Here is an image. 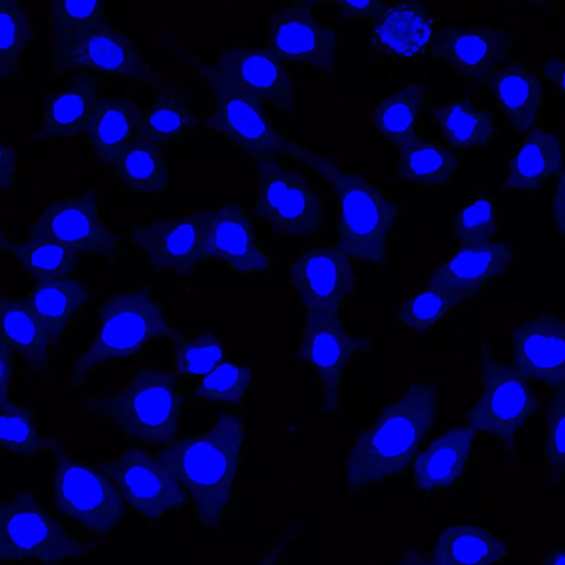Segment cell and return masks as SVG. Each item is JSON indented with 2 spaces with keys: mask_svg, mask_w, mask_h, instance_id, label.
Returning a JSON list of instances; mask_svg holds the SVG:
<instances>
[{
  "mask_svg": "<svg viewBox=\"0 0 565 565\" xmlns=\"http://www.w3.org/2000/svg\"><path fill=\"white\" fill-rule=\"evenodd\" d=\"M246 423L242 412H221L199 433L183 436L156 450L175 472L190 501L200 530H223L235 501V484L246 450Z\"/></svg>",
  "mask_w": 565,
  "mask_h": 565,
  "instance_id": "obj_2",
  "label": "cell"
},
{
  "mask_svg": "<svg viewBox=\"0 0 565 565\" xmlns=\"http://www.w3.org/2000/svg\"><path fill=\"white\" fill-rule=\"evenodd\" d=\"M441 383L417 380L356 433L344 462L345 493L404 477L440 415Z\"/></svg>",
  "mask_w": 565,
  "mask_h": 565,
  "instance_id": "obj_1",
  "label": "cell"
},
{
  "mask_svg": "<svg viewBox=\"0 0 565 565\" xmlns=\"http://www.w3.org/2000/svg\"><path fill=\"white\" fill-rule=\"evenodd\" d=\"M544 82L530 65L512 58L497 68L480 87L509 128L525 135L539 125L546 102Z\"/></svg>",
  "mask_w": 565,
  "mask_h": 565,
  "instance_id": "obj_25",
  "label": "cell"
},
{
  "mask_svg": "<svg viewBox=\"0 0 565 565\" xmlns=\"http://www.w3.org/2000/svg\"><path fill=\"white\" fill-rule=\"evenodd\" d=\"M430 116L441 142L454 151L487 149L499 134L493 113L467 99L436 106Z\"/></svg>",
  "mask_w": 565,
  "mask_h": 565,
  "instance_id": "obj_32",
  "label": "cell"
},
{
  "mask_svg": "<svg viewBox=\"0 0 565 565\" xmlns=\"http://www.w3.org/2000/svg\"><path fill=\"white\" fill-rule=\"evenodd\" d=\"M433 58L458 77L480 86L497 68L513 58L510 32L490 23L446 26L431 46Z\"/></svg>",
  "mask_w": 565,
  "mask_h": 565,
  "instance_id": "obj_19",
  "label": "cell"
},
{
  "mask_svg": "<svg viewBox=\"0 0 565 565\" xmlns=\"http://www.w3.org/2000/svg\"><path fill=\"white\" fill-rule=\"evenodd\" d=\"M180 333L150 288L116 291L100 303L98 328L74 360L71 384L81 390L102 366L135 359L150 342Z\"/></svg>",
  "mask_w": 565,
  "mask_h": 565,
  "instance_id": "obj_5",
  "label": "cell"
},
{
  "mask_svg": "<svg viewBox=\"0 0 565 565\" xmlns=\"http://www.w3.org/2000/svg\"><path fill=\"white\" fill-rule=\"evenodd\" d=\"M203 265L239 275L269 274L274 257L262 245L253 217L239 204L223 202L200 209Z\"/></svg>",
  "mask_w": 565,
  "mask_h": 565,
  "instance_id": "obj_15",
  "label": "cell"
},
{
  "mask_svg": "<svg viewBox=\"0 0 565 565\" xmlns=\"http://www.w3.org/2000/svg\"><path fill=\"white\" fill-rule=\"evenodd\" d=\"M99 466L117 483L127 511L148 523L190 507L179 477L156 450L130 444Z\"/></svg>",
  "mask_w": 565,
  "mask_h": 565,
  "instance_id": "obj_13",
  "label": "cell"
},
{
  "mask_svg": "<svg viewBox=\"0 0 565 565\" xmlns=\"http://www.w3.org/2000/svg\"><path fill=\"white\" fill-rule=\"evenodd\" d=\"M313 8L288 2L268 19L266 49L282 63L308 66L332 74L337 64L339 35L323 23Z\"/></svg>",
  "mask_w": 565,
  "mask_h": 565,
  "instance_id": "obj_17",
  "label": "cell"
},
{
  "mask_svg": "<svg viewBox=\"0 0 565 565\" xmlns=\"http://www.w3.org/2000/svg\"><path fill=\"white\" fill-rule=\"evenodd\" d=\"M0 246L19 268L34 280L60 275L77 274L81 255L70 247L49 239H11L1 230Z\"/></svg>",
  "mask_w": 565,
  "mask_h": 565,
  "instance_id": "obj_38",
  "label": "cell"
},
{
  "mask_svg": "<svg viewBox=\"0 0 565 565\" xmlns=\"http://www.w3.org/2000/svg\"><path fill=\"white\" fill-rule=\"evenodd\" d=\"M516 248L510 239L457 245L454 254L435 267L424 285L441 286L460 292L467 301L500 282L511 271Z\"/></svg>",
  "mask_w": 565,
  "mask_h": 565,
  "instance_id": "obj_22",
  "label": "cell"
},
{
  "mask_svg": "<svg viewBox=\"0 0 565 565\" xmlns=\"http://www.w3.org/2000/svg\"><path fill=\"white\" fill-rule=\"evenodd\" d=\"M200 77L209 86L213 106L207 129L218 135L247 159L259 156L288 157L295 143L270 115L267 104L215 72L201 66Z\"/></svg>",
  "mask_w": 565,
  "mask_h": 565,
  "instance_id": "obj_11",
  "label": "cell"
},
{
  "mask_svg": "<svg viewBox=\"0 0 565 565\" xmlns=\"http://www.w3.org/2000/svg\"><path fill=\"white\" fill-rule=\"evenodd\" d=\"M438 19L423 0L385 3L369 19L372 57L387 62L415 61L431 50Z\"/></svg>",
  "mask_w": 565,
  "mask_h": 565,
  "instance_id": "obj_20",
  "label": "cell"
},
{
  "mask_svg": "<svg viewBox=\"0 0 565 565\" xmlns=\"http://www.w3.org/2000/svg\"><path fill=\"white\" fill-rule=\"evenodd\" d=\"M294 2L302 3L313 8L315 10L319 9L322 4L327 3V0H292Z\"/></svg>",
  "mask_w": 565,
  "mask_h": 565,
  "instance_id": "obj_53",
  "label": "cell"
},
{
  "mask_svg": "<svg viewBox=\"0 0 565 565\" xmlns=\"http://www.w3.org/2000/svg\"><path fill=\"white\" fill-rule=\"evenodd\" d=\"M34 22L21 0H0V77L23 73L24 58L35 39Z\"/></svg>",
  "mask_w": 565,
  "mask_h": 565,
  "instance_id": "obj_40",
  "label": "cell"
},
{
  "mask_svg": "<svg viewBox=\"0 0 565 565\" xmlns=\"http://www.w3.org/2000/svg\"><path fill=\"white\" fill-rule=\"evenodd\" d=\"M0 344L26 361L35 371L47 367L53 345L31 311L25 296L1 295Z\"/></svg>",
  "mask_w": 565,
  "mask_h": 565,
  "instance_id": "obj_31",
  "label": "cell"
},
{
  "mask_svg": "<svg viewBox=\"0 0 565 565\" xmlns=\"http://www.w3.org/2000/svg\"><path fill=\"white\" fill-rule=\"evenodd\" d=\"M475 429L467 423L449 427L420 448L411 467V486L416 495L457 488L473 460Z\"/></svg>",
  "mask_w": 565,
  "mask_h": 565,
  "instance_id": "obj_24",
  "label": "cell"
},
{
  "mask_svg": "<svg viewBox=\"0 0 565 565\" xmlns=\"http://www.w3.org/2000/svg\"><path fill=\"white\" fill-rule=\"evenodd\" d=\"M509 556V543L484 525L458 523L436 536L425 563L433 565L500 564Z\"/></svg>",
  "mask_w": 565,
  "mask_h": 565,
  "instance_id": "obj_30",
  "label": "cell"
},
{
  "mask_svg": "<svg viewBox=\"0 0 565 565\" xmlns=\"http://www.w3.org/2000/svg\"><path fill=\"white\" fill-rule=\"evenodd\" d=\"M427 92L420 84L403 85L383 97L371 116L373 130L396 151L418 137Z\"/></svg>",
  "mask_w": 565,
  "mask_h": 565,
  "instance_id": "obj_35",
  "label": "cell"
},
{
  "mask_svg": "<svg viewBox=\"0 0 565 565\" xmlns=\"http://www.w3.org/2000/svg\"><path fill=\"white\" fill-rule=\"evenodd\" d=\"M108 0H49V32L53 41L104 18Z\"/></svg>",
  "mask_w": 565,
  "mask_h": 565,
  "instance_id": "obj_45",
  "label": "cell"
},
{
  "mask_svg": "<svg viewBox=\"0 0 565 565\" xmlns=\"http://www.w3.org/2000/svg\"><path fill=\"white\" fill-rule=\"evenodd\" d=\"M361 276L338 245H315L288 262V282L302 311L341 316Z\"/></svg>",
  "mask_w": 565,
  "mask_h": 565,
  "instance_id": "obj_16",
  "label": "cell"
},
{
  "mask_svg": "<svg viewBox=\"0 0 565 565\" xmlns=\"http://www.w3.org/2000/svg\"><path fill=\"white\" fill-rule=\"evenodd\" d=\"M14 154L15 148L11 143L1 140L0 186L2 192L9 189L10 182L12 180Z\"/></svg>",
  "mask_w": 565,
  "mask_h": 565,
  "instance_id": "obj_50",
  "label": "cell"
},
{
  "mask_svg": "<svg viewBox=\"0 0 565 565\" xmlns=\"http://www.w3.org/2000/svg\"><path fill=\"white\" fill-rule=\"evenodd\" d=\"M52 73L114 77L147 85L160 81L159 72L132 36L107 18L54 41Z\"/></svg>",
  "mask_w": 565,
  "mask_h": 565,
  "instance_id": "obj_10",
  "label": "cell"
},
{
  "mask_svg": "<svg viewBox=\"0 0 565 565\" xmlns=\"http://www.w3.org/2000/svg\"><path fill=\"white\" fill-rule=\"evenodd\" d=\"M169 342L172 372L183 382L199 381L225 359L221 335L210 330L192 337L180 333Z\"/></svg>",
  "mask_w": 565,
  "mask_h": 565,
  "instance_id": "obj_41",
  "label": "cell"
},
{
  "mask_svg": "<svg viewBox=\"0 0 565 565\" xmlns=\"http://www.w3.org/2000/svg\"><path fill=\"white\" fill-rule=\"evenodd\" d=\"M17 356L0 344V401L10 397Z\"/></svg>",
  "mask_w": 565,
  "mask_h": 565,
  "instance_id": "obj_49",
  "label": "cell"
},
{
  "mask_svg": "<svg viewBox=\"0 0 565 565\" xmlns=\"http://www.w3.org/2000/svg\"><path fill=\"white\" fill-rule=\"evenodd\" d=\"M541 75L554 92L565 99V57H545L542 63Z\"/></svg>",
  "mask_w": 565,
  "mask_h": 565,
  "instance_id": "obj_48",
  "label": "cell"
},
{
  "mask_svg": "<svg viewBox=\"0 0 565 565\" xmlns=\"http://www.w3.org/2000/svg\"><path fill=\"white\" fill-rule=\"evenodd\" d=\"M373 344L369 334L350 331L341 316L303 312L296 356L316 375L321 414L343 413L347 371Z\"/></svg>",
  "mask_w": 565,
  "mask_h": 565,
  "instance_id": "obj_12",
  "label": "cell"
},
{
  "mask_svg": "<svg viewBox=\"0 0 565 565\" xmlns=\"http://www.w3.org/2000/svg\"><path fill=\"white\" fill-rule=\"evenodd\" d=\"M507 6L522 7L533 11L544 13H555L557 11L558 0H494Z\"/></svg>",
  "mask_w": 565,
  "mask_h": 565,
  "instance_id": "obj_51",
  "label": "cell"
},
{
  "mask_svg": "<svg viewBox=\"0 0 565 565\" xmlns=\"http://www.w3.org/2000/svg\"><path fill=\"white\" fill-rule=\"evenodd\" d=\"M468 302L458 291L433 285L423 287L404 298L392 311L396 323L414 335L433 331L456 310Z\"/></svg>",
  "mask_w": 565,
  "mask_h": 565,
  "instance_id": "obj_39",
  "label": "cell"
},
{
  "mask_svg": "<svg viewBox=\"0 0 565 565\" xmlns=\"http://www.w3.org/2000/svg\"><path fill=\"white\" fill-rule=\"evenodd\" d=\"M289 158L320 180L335 211L334 244L355 264L383 265L401 205L342 158L295 141Z\"/></svg>",
  "mask_w": 565,
  "mask_h": 565,
  "instance_id": "obj_3",
  "label": "cell"
},
{
  "mask_svg": "<svg viewBox=\"0 0 565 565\" xmlns=\"http://www.w3.org/2000/svg\"><path fill=\"white\" fill-rule=\"evenodd\" d=\"M393 183L413 186H446L457 170L455 151L444 142L419 135L398 151Z\"/></svg>",
  "mask_w": 565,
  "mask_h": 565,
  "instance_id": "obj_33",
  "label": "cell"
},
{
  "mask_svg": "<svg viewBox=\"0 0 565 565\" xmlns=\"http://www.w3.org/2000/svg\"><path fill=\"white\" fill-rule=\"evenodd\" d=\"M541 564L565 565V546L546 552Z\"/></svg>",
  "mask_w": 565,
  "mask_h": 565,
  "instance_id": "obj_52",
  "label": "cell"
},
{
  "mask_svg": "<svg viewBox=\"0 0 565 565\" xmlns=\"http://www.w3.org/2000/svg\"><path fill=\"white\" fill-rule=\"evenodd\" d=\"M340 20L347 23L372 18L385 0H327Z\"/></svg>",
  "mask_w": 565,
  "mask_h": 565,
  "instance_id": "obj_46",
  "label": "cell"
},
{
  "mask_svg": "<svg viewBox=\"0 0 565 565\" xmlns=\"http://www.w3.org/2000/svg\"><path fill=\"white\" fill-rule=\"evenodd\" d=\"M25 298L54 347L76 316L90 303L93 295L77 274H68L34 280Z\"/></svg>",
  "mask_w": 565,
  "mask_h": 565,
  "instance_id": "obj_28",
  "label": "cell"
},
{
  "mask_svg": "<svg viewBox=\"0 0 565 565\" xmlns=\"http://www.w3.org/2000/svg\"><path fill=\"white\" fill-rule=\"evenodd\" d=\"M64 440L46 433L36 419V411L11 397L0 401V444L4 454L26 460L45 452H57Z\"/></svg>",
  "mask_w": 565,
  "mask_h": 565,
  "instance_id": "obj_37",
  "label": "cell"
},
{
  "mask_svg": "<svg viewBox=\"0 0 565 565\" xmlns=\"http://www.w3.org/2000/svg\"><path fill=\"white\" fill-rule=\"evenodd\" d=\"M252 386V366L223 361L195 382L189 397L205 405L242 406Z\"/></svg>",
  "mask_w": 565,
  "mask_h": 565,
  "instance_id": "obj_42",
  "label": "cell"
},
{
  "mask_svg": "<svg viewBox=\"0 0 565 565\" xmlns=\"http://www.w3.org/2000/svg\"><path fill=\"white\" fill-rule=\"evenodd\" d=\"M29 238L55 241L81 256L115 257L121 244L106 224L93 186L45 204L31 223Z\"/></svg>",
  "mask_w": 565,
  "mask_h": 565,
  "instance_id": "obj_14",
  "label": "cell"
},
{
  "mask_svg": "<svg viewBox=\"0 0 565 565\" xmlns=\"http://www.w3.org/2000/svg\"><path fill=\"white\" fill-rule=\"evenodd\" d=\"M129 242L136 255L160 275L188 278L203 266L200 210L136 223Z\"/></svg>",
  "mask_w": 565,
  "mask_h": 565,
  "instance_id": "obj_18",
  "label": "cell"
},
{
  "mask_svg": "<svg viewBox=\"0 0 565 565\" xmlns=\"http://www.w3.org/2000/svg\"><path fill=\"white\" fill-rule=\"evenodd\" d=\"M543 424L541 456L545 466V484L556 488L565 482V385L550 391Z\"/></svg>",
  "mask_w": 565,
  "mask_h": 565,
  "instance_id": "obj_43",
  "label": "cell"
},
{
  "mask_svg": "<svg viewBox=\"0 0 565 565\" xmlns=\"http://www.w3.org/2000/svg\"><path fill=\"white\" fill-rule=\"evenodd\" d=\"M559 138L542 127L525 134L521 145L507 163L500 192L532 194L563 171Z\"/></svg>",
  "mask_w": 565,
  "mask_h": 565,
  "instance_id": "obj_29",
  "label": "cell"
},
{
  "mask_svg": "<svg viewBox=\"0 0 565 565\" xmlns=\"http://www.w3.org/2000/svg\"><path fill=\"white\" fill-rule=\"evenodd\" d=\"M210 66L268 106L285 110L295 107V79L286 64L266 47L222 49Z\"/></svg>",
  "mask_w": 565,
  "mask_h": 565,
  "instance_id": "obj_23",
  "label": "cell"
},
{
  "mask_svg": "<svg viewBox=\"0 0 565 565\" xmlns=\"http://www.w3.org/2000/svg\"><path fill=\"white\" fill-rule=\"evenodd\" d=\"M550 222L555 233L565 239V168L556 178L550 203Z\"/></svg>",
  "mask_w": 565,
  "mask_h": 565,
  "instance_id": "obj_47",
  "label": "cell"
},
{
  "mask_svg": "<svg viewBox=\"0 0 565 565\" xmlns=\"http://www.w3.org/2000/svg\"><path fill=\"white\" fill-rule=\"evenodd\" d=\"M255 172L254 213L268 230L307 238L326 228V198L319 185L278 156L248 159Z\"/></svg>",
  "mask_w": 565,
  "mask_h": 565,
  "instance_id": "obj_9",
  "label": "cell"
},
{
  "mask_svg": "<svg viewBox=\"0 0 565 565\" xmlns=\"http://www.w3.org/2000/svg\"><path fill=\"white\" fill-rule=\"evenodd\" d=\"M98 544L47 510L31 490H19L1 502V564L81 561L96 553Z\"/></svg>",
  "mask_w": 565,
  "mask_h": 565,
  "instance_id": "obj_6",
  "label": "cell"
},
{
  "mask_svg": "<svg viewBox=\"0 0 565 565\" xmlns=\"http://www.w3.org/2000/svg\"><path fill=\"white\" fill-rule=\"evenodd\" d=\"M185 397L173 372L156 365L138 369L116 392L92 395L87 411L131 444L152 450L166 448L184 436Z\"/></svg>",
  "mask_w": 565,
  "mask_h": 565,
  "instance_id": "obj_4",
  "label": "cell"
},
{
  "mask_svg": "<svg viewBox=\"0 0 565 565\" xmlns=\"http://www.w3.org/2000/svg\"><path fill=\"white\" fill-rule=\"evenodd\" d=\"M500 218L495 198L478 196L459 210L452 220V237L458 245L498 239Z\"/></svg>",
  "mask_w": 565,
  "mask_h": 565,
  "instance_id": "obj_44",
  "label": "cell"
},
{
  "mask_svg": "<svg viewBox=\"0 0 565 565\" xmlns=\"http://www.w3.org/2000/svg\"><path fill=\"white\" fill-rule=\"evenodd\" d=\"M565 1V0H564Z\"/></svg>",
  "mask_w": 565,
  "mask_h": 565,
  "instance_id": "obj_54",
  "label": "cell"
},
{
  "mask_svg": "<svg viewBox=\"0 0 565 565\" xmlns=\"http://www.w3.org/2000/svg\"><path fill=\"white\" fill-rule=\"evenodd\" d=\"M143 107L130 98H104L81 140L98 168H115L122 152L140 138Z\"/></svg>",
  "mask_w": 565,
  "mask_h": 565,
  "instance_id": "obj_27",
  "label": "cell"
},
{
  "mask_svg": "<svg viewBox=\"0 0 565 565\" xmlns=\"http://www.w3.org/2000/svg\"><path fill=\"white\" fill-rule=\"evenodd\" d=\"M163 146L137 139L115 167L121 189L138 196H158L170 191V169Z\"/></svg>",
  "mask_w": 565,
  "mask_h": 565,
  "instance_id": "obj_36",
  "label": "cell"
},
{
  "mask_svg": "<svg viewBox=\"0 0 565 565\" xmlns=\"http://www.w3.org/2000/svg\"><path fill=\"white\" fill-rule=\"evenodd\" d=\"M511 362L548 391L565 385V317L539 312L510 328Z\"/></svg>",
  "mask_w": 565,
  "mask_h": 565,
  "instance_id": "obj_21",
  "label": "cell"
},
{
  "mask_svg": "<svg viewBox=\"0 0 565 565\" xmlns=\"http://www.w3.org/2000/svg\"><path fill=\"white\" fill-rule=\"evenodd\" d=\"M205 129L207 119L193 110L179 88L167 85L143 109L140 138L166 147Z\"/></svg>",
  "mask_w": 565,
  "mask_h": 565,
  "instance_id": "obj_34",
  "label": "cell"
},
{
  "mask_svg": "<svg viewBox=\"0 0 565 565\" xmlns=\"http://www.w3.org/2000/svg\"><path fill=\"white\" fill-rule=\"evenodd\" d=\"M51 487L54 512L98 543L106 542L128 513L113 477L68 451L55 452Z\"/></svg>",
  "mask_w": 565,
  "mask_h": 565,
  "instance_id": "obj_8",
  "label": "cell"
},
{
  "mask_svg": "<svg viewBox=\"0 0 565 565\" xmlns=\"http://www.w3.org/2000/svg\"><path fill=\"white\" fill-rule=\"evenodd\" d=\"M43 96L42 120L36 135L40 142L54 139H81L97 107L105 98L98 77L70 74Z\"/></svg>",
  "mask_w": 565,
  "mask_h": 565,
  "instance_id": "obj_26",
  "label": "cell"
},
{
  "mask_svg": "<svg viewBox=\"0 0 565 565\" xmlns=\"http://www.w3.org/2000/svg\"><path fill=\"white\" fill-rule=\"evenodd\" d=\"M543 399L534 383L511 362L481 345L480 393L467 412L466 423L477 436L498 441L504 456L515 458L519 437L541 413Z\"/></svg>",
  "mask_w": 565,
  "mask_h": 565,
  "instance_id": "obj_7",
  "label": "cell"
}]
</instances>
